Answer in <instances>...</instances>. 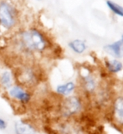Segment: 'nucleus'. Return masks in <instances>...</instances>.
Here are the masks:
<instances>
[{
  "label": "nucleus",
  "mask_w": 123,
  "mask_h": 134,
  "mask_svg": "<svg viewBox=\"0 0 123 134\" xmlns=\"http://www.w3.org/2000/svg\"><path fill=\"white\" fill-rule=\"evenodd\" d=\"M5 95L13 102L19 106H29L33 102V94L32 90L25 87L19 83L13 85L6 92Z\"/></svg>",
  "instance_id": "5"
},
{
  "label": "nucleus",
  "mask_w": 123,
  "mask_h": 134,
  "mask_svg": "<svg viewBox=\"0 0 123 134\" xmlns=\"http://www.w3.org/2000/svg\"><path fill=\"white\" fill-rule=\"evenodd\" d=\"M84 108V98L80 96L74 94L61 98L58 105L57 112L60 119H76L83 112Z\"/></svg>",
  "instance_id": "4"
},
{
  "label": "nucleus",
  "mask_w": 123,
  "mask_h": 134,
  "mask_svg": "<svg viewBox=\"0 0 123 134\" xmlns=\"http://www.w3.org/2000/svg\"><path fill=\"white\" fill-rule=\"evenodd\" d=\"M23 26V12L16 0H0V30L12 35Z\"/></svg>",
  "instance_id": "2"
},
{
  "label": "nucleus",
  "mask_w": 123,
  "mask_h": 134,
  "mask_svg": "<svg viewBox=\"0 0 123 134\" xmlns=\"http://www.w3.org/2000/svg\"><path fill=\"white\" fill-rule=\"evenodd\" d=\"M8 127V122L2 117H0V130L3 131V130L7 129Z\"/></svg>",
  "instance_id": "16"
},
{
  "label": "nucleus",
  "mask_w": 123,
  "mask_h": 134,
  "mask_svg": "<svg viewBox=\"0 0 123 134\" xmlns=\"http://www.w3.org/2000/svg\"><path fill=\"white\" fill-rule=\"evenodd\" d=\"M105 68L111 74L119 73L123 70V64L118 60H105Z\"/></svg>",
  "instance_id": "14"
},
{
  "label": "nucleus",
  "mask_w": 123,
  "mask_h": 134,
  "mask_svg": "<svg viewBox=\"0 0 123 134\" xmlns=\"http://www.w3.org/2000/svg\"><path fill=\"white\" fill-rule=\"evenodd\" d=\"M80 86L86 96L96 94L99 89V82L96 75L85 68L80 70Z\"/></svg>",
  "instance_id": "7"
},
{
  "label": "nucleus",
  "mask_w": 123,
  "mask_h": 134,
  "mask_svg": "<svg viewBox=\"0 0 123 134\" xmlns=\"http://www.w3.org/2000/svg\"><path fill=\"white\" fill-rule=\"evenodd\" d=\"M16 83L14 69L9 67L0 68V91L5 92Z\"/></svg>",
  "instance_id": "9"
},
{
  "label": "nucleus",
  "mask_w": 123,
  "mask_h": 134,
  "mask_svg": "<svg viewBox=\"0 0 123 134\" xmlns=\"http://www.w3.org/2000/svg\"><path fill=\"white\" fill-rule=\"evenodd\" d=\"M8 44L11 50L24 60L35 61L53 48V42L43 29L38 25L22 26L10 35Z\"/></svg>",
  "instance_id": "1"
},
{
  "label": "nucleus",
  "mask_w": 123,
  "mask_h": 134,
  "mask_svg": "<svg viewBox=\"0 0 123 134\" xmlns=\"http://www.w3.org/2000/svg\"><path fill=\"white\" fill-rule=\"evenodd\" d=\"M111 117L113 122L123 130V95L117 96L111 102Z\"/></svg>",
  "instance_id": "8"
},
{
  "label": "nucleus",
  "mask_w": 123,
  "mask_h": 134,
  "mask_svg": "<svg viewBox=\"0 0 123 134\" xmlns=\"http://www.w3.org/2000/svg\"><path fill=\"white\" fill-rule=\"evenodd\" d=\"M107 4L108 8H110V10L112 11L116 15L123 17V7L122 6L119 5V4H117L116 3H114L113 1H111V0H107Z\"/></svg>",
  "instance_id": "15"
},
{
  "label": "nucleus",
  "mask_w": 123,
  "mask_h": 134,
  "mask_svg": "<svg viewBox=\"0 0 123 134\" xmlns=\"http://www.w3.org/2000/svg\"><path fill=\"white\" fill-rule=\"evenodd\" d=\"M68 47H69V49L71 51H73L75 54H81L86 50L87 45L85 40L75 39L73 40H70L69 43H68Z\"/></svg>",
  "instance_id": "13"
},
{
  "label": "nucleus",
  "mask_w": 123,
  "mask_h": 134,
  "mask_svg": "<svg viewBox=\"0 0 123 134\" xmlns=\"http://www.w3.org/2000/svg\"><path fill=\"white\" fill-rule=\"evenodd\" d=\"M105 51L111 54V56L121 59L123 57V35H121V38L116 42L112 44H109L104 46Z\"/></svg>",
  "instance_id": "12"
},
{
  "label": "nucleus",
  "mask_w": 123,
  "mask_h": 134,
  "mask_svg": "<svg viewBox=\"0 0 123 134\" xmlns=\"http://www.w3.org/2000/svg\"><path fill=\"white\" fill-rule=\"evenodd\" d=\"M54 132L55 134H86L84 127L76 119H60L54 123Z\"/></svg>",
  "instance_id": "6"
},
{
  "label": "nucleus",
  "mask_w": 123,
  "mask_h": 134,
  "mask_svg": "<svg viewBox=\"0 0 123 134\" xmlns=\"http://www.w3.org/2000/svg\"><path fill=\"white\" fill-rule=\"evenodd\" d=\"M76 91V84L73 81H69L56 86L54 92L60 98L74 95Z\"/></svg>",
  "instance_id": "11"
},
{
  "label": "nucleus",
  "mask_w": 123,
  "mask_h": 134,
  "mask_svg": "<svg viewBox=\"0 0 123 134\" xmlns=\"http://www.w3.org/2000/svg\"><path fill=\"white\" fill-rule=\"evenodd\" d=\"M35 1H43V0H35Z\"/></svg>",
  "instance_id": "17"
},
{
  "label": "nucleus",
  "mask_w": 123,
  "mask_h": 134,
  "mask_svg": "<svg viewBox=\"0 0 123 134\" xmlns=\"http://www.w3.org/2000/svg\"><path fill=\"white\" fill-rule=\"evenodd\" d=\"M14 134H38L36 127L25 119H19L14 124Z\"/></svg>",
  "instance_id": "10"
},
{
  "label": "nucleus",
  "mask_w": 123,
  "mask_h": 134,
  "mask_svg": "<svg viewBox=\"0 0 123 134\" xmlns=\"http://www.w3.org/2000/svg\"><path fill=\"white\" fill-rule=\"evenodd\" d=\"M16 83L33 90L42 82V72L33 60H24L14 69Z\"/></svg>",
  "instance_id": "3"
}]
</instances>
